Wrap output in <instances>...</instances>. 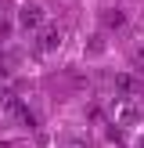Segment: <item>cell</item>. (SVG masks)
I'll return each instance as SVG.
<instances>
[{
	"instance_id": "1",
	"label": "cell",
	"mask_w": 144,
	"mask_h": 148,
	"mask_svg": "<svg viewBox=\"0 0 144 148\" xmlns=\"http://www.w3.org/2000/svg\"><path fill=\"white\" fill-rule=\"evenodd\" d=\"M33 36H36V54H58L65 47V29L54 22H43Z\"/></svg>"
},
{
	"instance_id": "2",
	"label": "cell",
	"mask_w": 144,
	"mask_h": 148,
	"mask_svg": "<svg viewBox=\"0 0 144 148\" xmlns=\"http://www.w3.org/2000/svg\"><path fill=\"white\" fill-rule=\"evenodd\" d=\"M0 116H14L18 123L33 127V112H29V108L18 101V94H14L11 87H0Z\"/></svg>"
},
{
	"instance_id": "3",
	"label": "cell",
	"mask_w": 144,
	"mask_h": 148,
	"mask_svg": "<svg viewBox=\"0 0 144 148\" xmlns=\"http://www.w3.org/2000/svg\"><path fill=\"white\" fill-rule=\"evenodd\" d=\"M43 22H47V14H43L40 4H33V0L22 4V11H18V29H22V33H36Z\"/></svg>"
},
{
	"instance_id": "4",
	"label": "cell",
	"mask_w": 144,
	"mask_h": 148,
	"mask_svg": "<svg viewBox=\"0 0 144 148\" xmlns=\"http://www.w3.org/2000/svg\"><path fill=\"white\" fill-rule=\"evenodd\" d=\"M112 123L115 127H133L137 123V108H133L130 98H115L112 101Z\"/></svg>"
},
{
	"instance_id": "5",
	"label": "cell",
	"mask_w": 144,
	"mask_h": 148,
	"mask_svg": "<svg viewBox=\"0 0 144 148\" xmlns=\"http://www.w3.org/2000/svg\"><path fill=\"white\" fill-rule=\"evenodd\" d=\"M112 87H115V94H119V98H137V94L144 90V83L133 76V72H115Z\"/></svg>"
},
{
	"instance_id": "6",
	"label": "cell",
	"mask_w": 144,
	"mask_h": 148,
	"mask_svg": "<svg viewBox=\"0 0 144 148\" xmlns=\"http://www.w3.org/2000/svg\"><path fill=\"white\" fill-rule=\"evenodd\" d=\"M105 25L108 29H122V25H126V14H122V11H105Z\"/></svg>"
},
{
	"instance_id": "7",
	"label": "cell",
	"mask_w": 144,
	"mask_h": 148,
	"mask_svg": "<svg viewBox=\"0 0 144 148\" xmlns=\"http://www.w3.org/2000/svg\"><path fill=\"white\" fill-rule=\"evenodd\" d=\"M133 65H137V69H144V43H137V47H133Z\"/></svg>"
},
{
	"instance_id": "8",
	"label": "cell",
	"mask_w": 144,
	"mask_h": 148,
	"mask_svg": "<svg viewBox=\"0 0 144 148\" xmlns=\"http://www.w3.org/2000/svg\"><path fill=\"white\" fill-rule=\"evenodd\" d=\"M133 148H144V130H137V134H133Z\"/></svg>"
}]
</instances>
